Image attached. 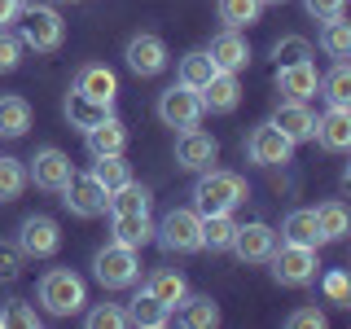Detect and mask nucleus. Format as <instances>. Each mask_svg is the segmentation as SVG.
I'll list each match as a JSON object with an SVG mask.
<instances>
[{"label":"nucleus","mask_w":351,"mask_h":329,"mask_svg":"<svg viewBox=\"0 0 351 329\" xmlns=\"http://www.w3.org/2000/svg\"><path fill=\"white\" fill-rule=\"evenodd\" d=\"M250 197L246 180L237 171H219V167H206L193 184V211L197 215H219V211H237L241 202Z\"/></svg>","instance_id":"1"},{"label":"nucleus","mask_w":351,"mask_h":329,"mask_svg":"<svg viewBox=\"0 0 351 329\" xmlns=\"http://www.w3.org/2000/svg\"><path fill=\"white\" fill-rule=\"evenodd\" d=\"M40 307L49 316H75V312H84V303H88V285L75 277L71 268H49L40 277Z\"/></svg>","instance_id":"2"},{"label":"nucleus","mask_w":351,"mask_h":329,"mask_svg":"<svg viewBox=\"0 0 351 329\" xmlns=\"http://www.w3.org/2000/svg\"><path fill=\"white\" fill-rule=\"evenodd\" d=\"M22 49H36V53H58L66 40V22L53 5H31L22 9Z\"/></svg>","instance_id":"3"},{"label":"nucleus","mask_w":351,"mask_h":329,"mask_svg":"<svg viewBox=\"0 0 351 329\" xmlns=\"http://www.w3.org/2000/svg\"><path fill=\"white\" fill-rule=\"evenodd\" d=\"M93 277L106 285V290H128V285H136L141 277V255L132 246H119V241H110L93 255Z\"/></svg>","instance_id":"4"},{"label":"nucleus","mask_w":351,"mask_h":329,"mask_svg":"<svg viewBox=\"0 0 351 329\" xmlns=\"http://www.w3.org/2000/svg\"><path fill=\"white\" fill-rule=\"evenodd\" d=\"M154 237L171 255H193V250H202V215L193 206H176V211L162 215V224H154Z\"/></svg>","instance_id":"5"},{"label":"nucleus","mask_w":351,"mask_h":329,"mask_svg":"<svg viewBox=\"0 0 351 329\" xmlns=\"http://www.w3.org/2000/svg\"><path fill=\"white\" fill-rule=\"evenodd\" d=\"M268 263H272V277L281 285H312L316 268H321L316 246H299V241H281V246L268 255Z\"/></svg>","instance_id":"6"},{"label":"nucleus","mask_w":351,"mask_h":329,"mask_svg":"<svg viewBox=\"0 0 351 329\" xmlns=\"http://www.w3.org/2000/svg\"><path fill=\"white\" fill-rule=\"evenodd\" d=\"M62 202L71 206V215H80V219H97V215H106L110 193L101 189V180H97L93 171H88V175L75 171L71 180H66V189H62Z\"/></svg>","instance_id":"7"},{"label":"nucleus","mask_w":351,"mask_h":329,"mask_svg":"<svg viewBox=\"0 0 351 329\" xmlns=\"http://www.w3.org/2000/svg\"><path fill=\"white\" fill-rule=\"evenodd\" d=\"M58 246H62L58 219H49V215H27L22 219V228H18L22 259H49V255H58Z\"/></svg>","instance_id":"8"},{"label":"nucleus","mask_w":351,"mask_h":329,"mask_svg":"<svg viewBox=\"0 0 351 329\" xmlns=\"http://www.w3.org/2000/svg\"><path fill=\"white\" fill-rule=\"evenodd\" d=\"M202 114H206L202 97H197L193 88H184V84H176V88H167V93L158 97V119L167 127H180V132L184 127H197V123H202Z\"/></svg>","instance_id":"9"},{"label":"nucleus","mask_w":351,"mask_h":329,"mask_svg":"<svg viewBox=\"0 0 351 329\" xmlns=\"http://www.w3.org/2000/svg\"><path fill=\"white\" fill-rule=\"evenodd\" d=\"M241 263H268V255L277 250V228L263 224V219H250V224H237L233 233V246Z\"/></svg>","instance_id":"10"},{"label":"nucleus","mask_w":351,"mask_h":329,"mask_svg":"<svg viewBox=\"0 0 351 329\" xmlns=\"http://www.w3.org/2000/svg\"><path fill=\"white\" fill-rule=\"evenodd\" d=\"M215 158H219V141L211 132H202V127L180 132V141H176V162H180L184 171H206Z\"/></svg>","instance_id":"11"},{"label":"nucleus","mask_w":351,"mask_h":329,"mask_svg":"<svg viewBox=\"0 0 351 329\" xmlns=\"http://www.w3.org/2000/svg\"><path fill=\"white\" fill-rule=\"evenodd\" d=\"M75 175V162L66 158L62 149H40L36 158H31V171H27V180H36L40 189H49V193H62L66 189V180Z\"/></svg>","instance_id":"12"},{"label":"nucleus","mask_w":351,"mask_h":329,"mask_svg":"<svg viewBox=\"0 0 351 329\" xmlns=\"http://www.w3.org/2000/svg\"><path fill=\"white\" fill-rule=\"evenodd\" d=\"M128 66L141 75V80H149V75H162L167 71V44H162L158 36H149V31H141V36L128 40Z\"/></svg>","instance_id":"13"},{"label":"nucleus","mask_w":351,"mask_h":329,"mask_svg":"<svg viewBox=\"0 0 351 329\" xmlns=\"http://www.w3.org/2000/svg\"><path fill=\"white\" fill-rule=\"evenodd\" d=\"M277 93H285V101H307L321 93V71L316 62H294V66H277Z\"/></svg>","instance_id":"14"},{"label":"nucleus","mask_w":351,"mask_h":329,"mask_svg":"<svg viewBox=\"0 0 351 329\" xmlns=\"http://www.w3.org/2000/svg\"><path fill=\"white\" fill-rule=\"evenodd\" d=\"M290 141L281 136L272 123H259L255 132L246 136V154H250V162H259V167H277V162H290Z\"/></svg>","instance_id":"15"},{"label":"nucleus","mask_w":351,"mask_h":329,"mask_svg":"<svg viewBox=\"0 0 351 329\" xmlns=\"http://www.w3.org/2000/svg\"><path fill=\"white\" fill-rule=\"evenodd\" d=\"M272 127L281 132L290 145H299V141H312L316 136V114L307 110V101H281L277 106V114L268 119Z\"/></svg>","instance_id":"16"},{"label":"nucleus","mask_w":351,"mask_h":329,"mask_svg":"<svg viewBox=\"0 0 351 329\" xmlns=\"http://www.w3.org/2000/svg\"><path fill=\"white\" fill-rule=\"evenodd\" d=\"M211 62H215V71H228V75H237V71H246L250 66V44L237 36L233 27H224L219 36L211 40Z\"/></svg>","instance_id":"17"},{"label":"nucleus","mask_w":351,"mask_h":329,"mask_svg":"<svg viewBox=\"0 0 351 329\" xmlns=\"http://www.w3.org/2000/svg\"><path fill=\"white\" fill-rule=\"evenodd\" d=\"M316 141H321L325 149L343 154L351 149V110L347 106H329L321 119H316Z\"/></svg>","instance_id":"18"},{"label":"nucleus","mask_w":351,"mask_h":329,"mask_svg":"<svg viewBox=\"0 0 351 329\" xmlns=\"http://www.w3.org/2000/svg\"><path fill=\"white\" fill-rule=\"evenodd\" d=\"M84 141H88V154H93V158H114V154L128 149V127L119 123L114 114H110V119H101L97 127H88Z\"/></svg>","instance_id":"19"},{"label":"nucleus","mask_w":351,"mask_h":329,"mask_svg":"<svg viewBox=\"0 0 351 329\" xmlns=\"http://www.w3.org/2000/svg\"><path fill=\"white\" fill-rule=\"evenodd\" d=\"M75 93H84V97H93V101H101V106H114V93H119V80H114V71L110 66H80V75H75Z\"/></svg>","instance_id":"20"},{"label":"nucleus","mask_w":351,"mask_h":329,"mask_svg":"<svg viewBox=\"0 0 351 329\" xmlns=\"http://www.w3.org/2000/svg\"><path fill=\"white\" fill-rule=\"evenodd\" d=\"M197 97H202V110L228 114V110H237V101H241V84H237V75H228V71H215V75H211V84H206Z\"/></svg>","instance_id":"21"},{"label":"nucleus","mask_w":351,"mask_h":329,"mask_svg":"<svg viewBox=\"0 0 351 329\" xmlns=\"http://www.w3.org/2000/svg\"><path fill=\"white\" fill-rule=\"evenodd\" d=\"M145 294H149V299H158L167 312H176V307H180V299L189 294V281H184L176 268H158V272H149Z\"/></svg>","instance_id":"22"},{"label":"nucleus","mask_w":351,"mask_h":329,"mask_svg":"<svg viewBox=\"0 0 351 329\" xmlns=\"http://www.w3.org/2000/svg\"><path fill=\"white\" fill-rule=\"evenodd\" d=\"M101 119H110V106H101V101H93V97H84V93H66V123L71 127H80V132H88V127H97Z\"/></svg>","instance_id":"23"},{"label":"nucleus","mask_w":351,"mask_h":329,"mask_svg":"<svg viewBox=\"0 0 351 329\" xmlns=\"http://www.w3.org/2000/svg\"><path fill=\"white\" fill-rule=\"evenodd\" d=\"M281 241H299V246H321V228H316V211H307V206H299V211L285 215L281 224Z\"/></svg>","instance_id":"24"},{"label":"nucleus","mask_w":351,"mask_h":329,"mask_svg":"<svg viewBox=\"0 0 351 329\" xmlns=\"http://www.w3.org/2000/svg\"><path fill=\"white\" fill-rule=\"evenodd\" d=\"M149 202H154V197H149L145 184L128 180L123 189L110 193V202H106V206H110V215H149Z\"/></svg>","instance_id":"25"},{"label":"nucleus","mask_w":351,"mask_h":329,"mask_svg":"<svg viewBox=\"0 0 351 329\" xmlns=\"http://www.w3.org/2000/svg\"><path fill=\"white\" fill-rule=\"evenodd\" d=\"M171 316H176L180 325H189V329H211V325H219V307H215L211 299H202V294H197V299H189V294H184L180 307H176Z\"/></svg>","instance_id":"26"},{"label":"nucleus","mask_w":351,"mask_h":329,"mask_svg":"<svg viewBox=\"0 0 351 329\" xmlns=\"http://www.w3.org/2000/svg\"><path fill=\"white\" fill-rule=\"evenodd\" d=\"M237 233V219L233 211H219V215H202V250H228Z\"/></svg>","instance_id":"27"},{"label":"nucleus","mask_w":351,"mask_h":329,"mask_svg":"<svg viewBox=\"0 0 351 329\" xmlns=\"http://www.w3.org/2000/svg\"><path fill=\"white\" fill-rule=\"evenodd\" d=\"M31 101L27 97H0V136H27Z\"/></svg>","instance_id":"28"},{"label":"nucleus","mask_w":351,"mask_h":329,"mask_svg":"<svg viewBox=\"0 0 351 329\" xmlns=\"http://www.w3.org/2000/svg\"><path fill=\"white\" fill-rule=\"evenodd\" d=\"M114 241L141 250L145 241H154V219L149 215H114Z\"/></svg>","instance_id":"29"},{"label":"nucleus","mask_w":351,"mask_h":329,"mask_svg":"<svg viewBox=\"0 0 351 329\" xmlns=\"http://www.w3.org/2000/svg\"><path fill=\"white\" fill-rule=\"evenodd\" d=\"M321 49H325L334 62H347V58H351V22H347L343 14H338V18H325Z\"/></svg>","instance_id":"30"},{"label":"nucleus","mask_w":351,"mask_h":329,"mask_svg":"<svg viewBox=\"0 0 351 329\" xmlns=\"http://www.w3.org/2000/svg\"><path fill=\"white\" fill-rule=\"evenodd\" d=\"M316 228H321V237L325 241H338V237H347V228H351V215H347V206L338 202H321L316 206Z\"/></svg>","instance_id":"31"},{"label":"nucleus","mask_w":351,"mask_h":329,"mask_svg":"<svg viewBox=\"0 0 351 329\" xmlns=\"http://www.w3.org/2000/svg\"><path fill=\"white\" fill-rule=\"evenodd\" d=\"M211 75H215V62H211V53H189V58H180V84L184 88H193V93H202L206 84H211Z\"/></svg>","instance_id":"32"},{"label":"nucleus","mask_w":351,"mask_h":329,"mask_svg":"<svg viewBox=\"0 0 351 329\" xmlns=\"http://www.w3.org/2000/svg\"><path fill=\"white\" fill-rule=\"evenodd\" d=\"M128 316H132V325H141V329H162V325H171V312H167L158 299H149V294H136Z\"/></svg>","instance_id":"33"},{"label":"nucleus","mask_w":351,"mask_h":329,"mask_svg":"<svg viewBox=\"0 0 351 329\" xmlns=\"http://www.w3.org/2000/svg\"><path fill=\"white\" fill-rule=\"evenodd\" d=\"M215 9H219V22L224 27H233V31H241V27H250V22H259V0H215Z\"/></svg>","instance_id":"34"},{"label":"nucleus","mask_w":351,"mask_h":329,"mask_svg":"<svg viewBox=\"0 0 351 329\" xmlns=\"http://www.w3.org/2000/svg\"><path fill=\"white\" fill-rule=\"evenodd\" d=\"M321 93L329 97V106H351V66L334 62V71L321 75Z\"/></svg>","instance_id":"35"},{"label":"nucleus","mask_w":351,"mask_h":329,"mask_svg":"<svg viewBox=\"0 0 351 329\" xmlns=\"http://www.w3.org/2000/svg\"><path fill=\"white\" fill-rule=\"evenodd\" d=\"M93 175H97V180H101V189H106V193L123 189V184L132 180V171H128L123 154H114V158H97V167H93Z\"/></svg>","instance_id":"36"},{"label":"nucleus","mask_w":351,"mask_h":329,"mask_svg":"<svg viewBox=\"0 0 351 329\" xmlns=\"http://www.w3.org/2000/svg\"><path fill=\"white\" fill-rule=\"evenodd\" d=\"M27 189V167L18 158H0V202H14Z\"/></svg>","instance_id":"37"},{"label":"nucleus","mask_w":351,"mask_h":329,"mask_svg":"<svg viewBox=\"0 0 351 329\" xmlns=\"http://www.w3.org/2000/svg\"><path fill=\"white\" fill-rule=\"evenodd\" d=\"M272 58H277V66L307 62V58H312V44H307L303 36H281L277 44H272Z\"/></svg>","instance_id":"38"},{"label":"nucleus","mask_w":351,"mask_h":329,"mask_svg":"<svg viewBox=\"0 0 351 329\" xmlns=\"http://www.w3.org/2000/svg\"><path fill=\"white\" fill-rule=\"evenodd\" d=\"M128 325H132V316L123 312V307H114V303L88 312V329H128Z\"/></svg>","instance_id":"39"},{"label":"nucleus","mask_w":351,"mask_h":329,"mask_svg":"<svg viewBox=\"0 0 351 329\" xmlns=\"http://www.w3.org/2000/svg\"><path fill=\"white\" fill-rule=\"evenodd\" d=\"M325 299L329 303H338V307H351V281H347V272L343 268H334V272H325Z\"/></svg>","instance_id":"40"},{"label":"nucleus","mask_w":351,"mask_h":329,"mask_svg":"<svg viewBox=\"0 0 351 329\" xmlns=\"http://www.w3.org/2000/svg\"><path fill=\"white\" fill-rule=\"evenodd\" d=\"M22 277V250L18 241H0V285L18 281Z\"/></svg>","instance_id":"41"},{"label":"nucleus","mask_w":351,"mask_h":329,"mask_svg":"<svg viewBox=\"0 0 351 329\" xmlns=\"http://www.w3.org/2000/svg\"><path fill=\"white\" fill-rule=\"evenodd\" d=\"M5 325H14V329H36L40 316H36V307H31V303H9L5 312H0V329H5Z\"/></svg>","instance_id":"42"},{"label":"nucleus","mask_w":351,"mask_h":329,"mask_svg":"<svg viewBox=\"0 0 351 329\" xmlns=\"http://www.w3.org/2000/svg\"><path fill=\"white\" fill-rule=\"evenodd\" d=\"M18 62H22V40L9 36V31H0V75L18 71Z\"/></svg>","instance_id":"43"},{"label":"nucleus","mask_w":351,"mask_h":329,"mask_svg":"<svg viewBox=\"0 0 351 329\" xmlns=\"http://www.w3.org/2000/svg\"><path fill=\"white\" fill-rule=\"evenodd\" d=\"M285 325L290 329H325V312L321 307H299V312L285 316Z\"/></svg>","instance_id":"44"},{"label":"nucleus","mask_w":351,"mask_h":329,"mask_svg":"<svg viewBox=\"0 0 351 329\" xmlns=\"http://www.w3.org/2000/svg\"><path fill=\"white\" fill-rule=\"evenodd\" d=\"M303 5H307V14H312V18H338V14H343V5H347V0H303Z\"/></svg>","instance_id":"45"},{"label":"nucleus","mask_w":351,"mask_h":329,"mask_svg":"<svg viewBox=\"0 0 351 329\" xmlns=\"http://www.w3.org/2000/svg\"><path fill=\"white\" fill-rule=\"evenodd\" d=\"M22 0H0V31H9V22H18Z\"/></svg>","instance_id":"46"},{"label":"nucleus","mask_w":351,"mask_h":329,"mask_svg":"<svg viewBox=\"0 0 351 329\" xmlns=\"http://www.w3.org/2000/svg\"><path fill=\"white\" fill-rule=\"evenodd\" d=\"M259 5H285V0H259Z\"/></svg>","instance_id":"47"}]
</instances>
